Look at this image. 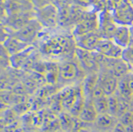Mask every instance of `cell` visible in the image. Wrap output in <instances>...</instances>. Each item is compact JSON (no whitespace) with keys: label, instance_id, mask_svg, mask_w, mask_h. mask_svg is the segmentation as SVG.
<instances>
[{"label":"cell","instance_id":"obj_1","mask_svg":"<svg viewBox=\"0 0 133 132\" xmlns=\"http://www.w3.org/2000/svg\"><path fill=\"white\" fill-rule=\"evenodd\" d=\"M34 45L43 58L57 62L74 58L77 48L72 31L59 28L53 30L45 28Z\"/></svg>","mask_w":133,"mask_h":132},{"label":"cell","instance_id":"obj_2","mask_svg":"<svg viewBox=\"0 0 133 132\" xmlns=\"http://www.w3.org/2000/svg\"><path fill=\"white\" fill-rule=\"evenodd\" d=\"M58 64L59 76L57 85L61 88L82 84L87 76L86 72L75 57L66 59L59 61Z\"/></svg>","mask_w":133,"mask_h":132},{"label":"cell","instance_id":"obj_3","mask_svg":"<svg viewBox=\"0 0 133 132\" xmlns=\"http://www.w3.org/2000/svg\"><path fill=\"white\" fill-rule=\"evenodd\" d=\"M35 15L44 28L53 30L59 28V8L55 3L35 9Z\"/></svg>","mask_w":133,"mask_h":132},{"label":"cell","instance_id":"obj_4","mask_svg":"<svg viewBox=\"0 0 133 132\" xmlns=\"http://www.w3.org/2000/svg\"><path fill=\"white\" fill-rule=\"evenodd\" d=\"M45 28L37 18H32L22 28L14 31L12 36L29 45H34Z\"/></svg>","mask_w":133,"mask_h":132},{"label":"cell","instance_id":"obj_5","mask_svg":"<svg viewBox=\"0 0 133 132\" xmlns=\"http://www.w3.org/2000/svg\"><path fill=\"white\" fill-rule=\"evenodd\" d=\"M99 18L96 13L87 12L84 17L80 20L72 29V34L74 38L86 35L98 31Z\"/></svg>","mask_w":133,"mask_h":132},{"label":"cell","instance_id":"obj_6","mask_svg":"<svg viewBox=\"0 0 133 132\" xmlns=\"http://www.w3.org/2000/svg\"><path fill=\"white\" fill-rule=\"evenodd\" d=\"M74 57L87 74L100 72L101 68L96 60L95 51L91 52L77 47Z\"/></svg>","mask_w":133,"mask_h":132},{"label":"cell","instance_id":"obj_7","mask_svg":"<svg viewBox=\"0 0 133 132\" xmlns=\"http://www.w3.org/2000/svg\"><path fill=\"white\" fill-rule=\"evenodd\" d=\"M35 9L33 10L25 12L18 13L14 14L8 15L6 18L1 20V24H4L16 31L22 28L28 23L32 18H35Z\"/></svg>","mask_w":133,"mask_h":132},{"label":"cell","instance_id":"obj_8","mask_svg":"<svg viewBox=\"0 0 133 132\" xmlns=\"http://www.w3.org/2000/svg\"><path fill=\"white\" fill-rule=\"evenodd\" d=\"M123 50L112 39L103 38L98 44L96 52L108 58L120 59L122 58Z\"/></svg>","mask_w":133,"mask_h":132},{"label":"cell","instance_id":"obj_9","mask_svg":"<svg viewBox=\"0 0 133 132\" xmlns=\"http://www.w3.org/2000/svg\"><path fill=\"white\" fill-rule=\"evenodd\" d=\"M110 71L118 79L125 77L132 71V68L122 58L110 59L106 57L101 69Z\"/></svg>","mask_w":133,"mask_h":132},{"label":"cell","instance_id":"obj_10","mask_svg":"<svg viewBox=\"0 0 133 132\" xmlns=\"http://www.w3.org/2000/svg\"><path fill=\"white\" fill-rule=\"evenodd\" d=\"M118 79L110 71L103 69L99 72V84L106 96L115 94L118 87Z\"/></svg>","mask_w":133,"mask_h":132},{"label":"cell","instance_id":"obj_11","mask_svg":"<svg viewBox=\"0 0 133 132\" xmlns=\"http://www.w3.org/2000/svg\"><path fill=\"white\" fill-rule=\"evenodd\" d=\"M103 38L98 31L75 38L77 47L88 51H96L99 41Z\"/></svg>","mask_w":133,"mask_h":132},{"label":"cell","instance_id":"obj_12","mask_svg":"<svg viewBox=\"0 0 133 132\" xmlns=\"http://www.w3.org/2000/svg\"><path fill=\"white\" fill-rule=\"evenodd\" d=\"M118 25L114 20L113 15L109 13H103L102 16L101 14L98 31L103 38L112 39Z\"/></svg>","mask_w":133,"mask_h":132},{"label":"cell","instance_id":"obj_13","mask_svg":"<svg viewBox=\"0 0 133 132\" xmlns=\"http://www.w3.org/2000/svg\"><path fill=\"white\" fill-rule=\"evenodd\" d=\"M113 16L118 25L130 26L133 24V9L128 4L120 5Z\"/></svg>","mask_w":133,"mask_h":132},{"label":"cell","instance_id":"obj_14","mask_svg":"<svg viewBox=\"0 0 133 132\" xmlns=\"http://www.w3.org/2000/svg\"><path fill=\"white\" fill-rule=\"evenodd\" d=\"M37 49L38 48L36 45H32L25 49L24 50L11 56V67H13L14 69L22 70L24 65L28 60V59L37 50Z\"/></svg>","mask_w":133,"mask_h":132},{"label":"cell","instance_id":"obj_15","mask_svg":"<svg viewBox=\"0 0 133 132\" xmlns=\"http://www.w3.org/2000/svg\"><path fill=\"white\" fill-rule=\"evenodd\" d=\"M115 43L125 49L130 45L131 33L130 26L123 25H118L112 38Z\"/></svg>","mask_w":133,"mask_h":132},{"label":"cell","instance_id":"obj_16","mask_svg":"<svg viewBox=\"0 0 133 132\" xmlns=\"http://www.w3.org/2000/svg\"><path fill=\"white\" fill-rule=\"evenodd\" d=\"M98 115V113L95 107L93 100L86 98L84 106L78 117L87 124H94Z\"/></svg>","mask_w":133,"mask_h":132},{"label":"cell","instance_id":"obj_17","mask_svg":"<svg viewBox=\"0 0 133 132\" xmlns=\"http://www.w3.org/2000/svg\"><path fill=\"white\" fill-rule=\"evenodd\" d=\"M1 45L6 49V50L7 51L8 53L11 56L24 50L30 45H29L26 43H24L13 36H11L5 41H4L1 43Z\"/></svg>","mask_w":133,"mask_h":132},{"label":"cell","instance_id":"obj_18","mask_svg":"<svg viewBox=\"0 0 133 132\" xmlns=\"http://www.w3.org/2000/svg\"><path fill=\"white\" fill-rule=\"evenodd\" d=\"M118 122V119L109 113L98 114L96 120L94 123L98 129L101 130L113 129Z\"/></svg>","mask_w":133,"mask_h":132},{"label":"cell","instance_id":"obj_19","mask_svg":"<svg viewBox=\"0 0 133 132\" xmlns=\"http://www.w3.org/2000/svg\"><path fill=\"white\" fill-rule=\"evenodd\" d=\"M99 73L87 74L82 83V88L84 95L86 98L91 99L92 91L98 83Z\"/></svg>","mask_w":133,"mask_h":132},{"label":"cell","instance_id":"obj_20","mask_svg":"<svg viewBox=\"0 0 133 132\" xmlns=\"http://www.w3.org/2000/svg\"><path fill=\"white\" fill-rule=\"evenodd\" d=\"M116 93L120 96L125 98L126 99L131 100L133 93L131 91L130 88V86H129L128 75L122 78V79H119L118 90H117Z\"/></svg>","mask_w":133,"mask_h":132},{"label":"cell","instance_id":"obj_21","mask_svg":"<svg viewBox=\"0 0 133 132\" xmlns=\"http://www.w3.org/2000/svg\"><path fill=\"white\" fill-rule=\"evenodd\" d=\"M18 115L16 112L11 107H9L5 110L2 111V117H1V122H2V127H5L7 125L11 124L14 122L17 121Z\"/></svg>","mask_w":133,"mask_h":132},{"label":"cell","instance_id":"obj_22","mask_svg":"<svg viewBox=\"0 0 133 132\" xmlns=\"http://www.w3.org/2000/svg\"><path fill=\"white\" fill-rule=\"evenodd\" d=\"M59 120L62 129L64 131H69L72 129L74 116L70 114L69 112H62L59 113Z\"/></svg>","mask_w":133,"mask_h":132},{"label":"cell","instance_id":"obj_23","mask_svg":"<svg viewBox=\"0 0 133 132\" xmlns=\"http://www.w3.org/2000/svg\"><path fill=\"white\" fill-rule=\"evenodd\" d=\"M0 63H1V71H4L11 67V55L8 53L6 49L1 45L0 51Z\"/></svg>","mask_w":133,"mask_h":132},{"label":"cell","instance_id":"obj_24","mask_svg":"<svg viewBox=\"0 0 133 132\" xmlns=\"http://www.w3.org/2000/svg\"><path fill=\"white\" fill-rule=\"evenodd\" d=\"M108 113H109L114 117H117V111H118V95L115 93V94L108 96Z\"/></svg>","mask_w":133,"mask_h":132},{"label":"cell","instance_id":"obj_25","mask_svg":"<svg viewBox=\"0 0 133 132\" xmlns=\"http://www.w3.org/2000/svg\"><path fill=\"white\" fill-rule=\"evenodd\" d=\"M93 101H94V106L98 114L108 113V96L102 97L101 98L94 100Z\"/></svg>","mask_w":133,"mask_h":132},{"label":"cell","instance_id":"obj_26","mask_svg":"<svg viewBox=\"0 0 133 132\" xmlns=\"http://www.w3.org/2000/svg\"><path fill=\"white\" fill-rule=\"evenodd\" d=\"M122 59L130 66L132 69H133V45H130L123 50Z\"/></svg>","mask_w":133,"mask_h":132},{"label":"cell","instance_id":"obj_27","mask_svg":"<svg viewBox=\"0 0 133 132\" xmlns=\"http://www.w3.org/2000/svg\"><path fill=\"white\" fill-rule=\"evenodd\" d=\"M118 121L123 124L125 127H128L129 125L133 124V113L130 110L123 114L118 119Z\"/></svg>","mask_w":133,"mask_h":132},{"label":"cell","instance_id":"obj_28","mask_svg":"<svg viewBox=\"0 0 133 132\" xmlns=\"http://www.w3.org/2000/svg\"><path fill=\"white\" fill-rule=\"evenodd\" d=\"M104 96H106V95H105V93L103 90L102 87L99 84V80H98V83L92 91V93L91 95V99L94 100L98 99V98H101Z\"/></svg>","mask_w":133,"mask_h":132},{"label":"cell","instance_id":"obj_29","mask_svg":"<svg viewBox=\"0 0 133 132\" xmlns=\"http://www.w3.org/2000/svg\"><path fill=\"white\" fill-rule=\"evenodd\" d=\"M31 3L33 4V6L35 9L43 7L45 6L54 3L55 0H30Z\"/></svg>","mask_w":133,"mask_h":132},{"label":"cell","instance_id":"obj_30","mask_svg":"<svg viewBox=\"0 0 133 132\" xmlns=\"http://www.w3.org/2000/svg\"><path fill=\"white\" fill-rule=\"evenodd\" d=\"M75 0H55V4L59 8L64 7V6H66L72 5L74 3Z\"/></svg>","mask_w":133,"mask_h":132},{"label":"cell","instance_id":"obj_31","mask_svg":"<svg viewBox=\"0 0 133 132\" xmlns=\"http://www.w3.org/2000/svg\"><path fill=\"white\" fill-rule=\"evenodd\" d=\"M112 132H126L125 127L118 121V123L115 124V126L112 130Z\"/></svg>","mask_w":133,"mask_h":132},{"label":"cell","instance_id":"obj_32","mask_svg":"<svg viewBox=\"0 0 133 132\" xmlns=\"http://www.w3.org/2000/svg\"><path fill=\"white\" fill-rule=\"evenodd\" d=\"M130 33H131V44H133V24L132 25L130 26Z\"/></svg>","mask_w":133,"mask_h":132},{"label":"cell","instance_id":"obj_33","mask_svg":"<svg viewBox=\"0 0 133 132\" xmlns=\"http://www.w3.org/2000/svg\"><path fill=\"white\" fill-rule=\"evenodd\" d=\"M31 132H42L40 130H37V129H33Z\"/></svg>","mask_w":133,"mask_h":132},{"label":"cell","instance_id":"obj_34","mask_svg":"<svg viewBox=\"0 0 133 132\" xmlns=\"http://www.w3.org/2000/svg\"><path fill=\"white\" fill-rule=\"evenodd\" d=\"M132 70H133V69H132Z\"/></svg>","mask_w":133,"mask_h":132}]
</instances>
